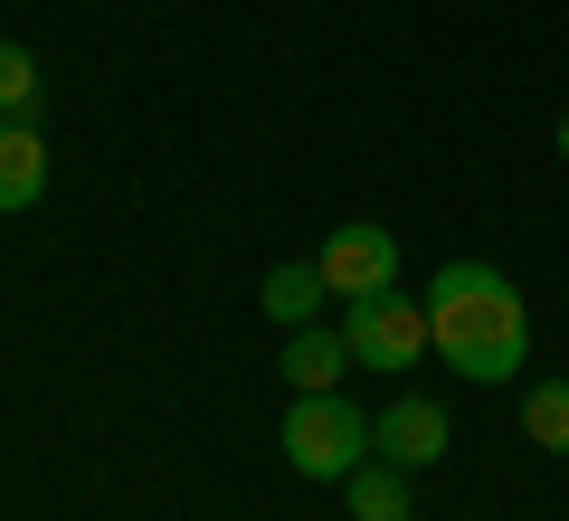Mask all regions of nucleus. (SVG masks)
I'll list each match as a JSON object with an SVG mask.
<instances>
[{
  "label": "nucleus",
  "instance_id": "1",
  "mask_svg": "<svg viewBox=\"0 0 569 521\" xmlns=\"http://www.w3.org/2000/svg\"><path fill=\"white\" fill-rule=\"evenodd\" d=\"M427 332H437V361L475 389L522 380V361H531V313L512 294V275L503 265H475V257H456L447 275L427 284Z\"/></svg>",
  "mask_w": 569,
  "mask_h": 521
},
{
  "label": "nucleus",
  "instance_id": "2",
  "mask_svg": "<svg viewBox=\"0 0 569 521\" xmlns=\"http://www.w3.org/2000/svg\"><path fill=\"white\" fill-rule=\"evenodd\" d=\"M370 455H380L370 445V418L342 389H295V408H284V464L305 483H351Z\"/></svg>",
  "mask_w": 569,
  "mask_h": 521
},
{
  "label": "nucleus",
  "instance_id": "3",
  "mask_svg": "<svg viewBox=\"0 0 569 521\" xmlns=\"http://www.w3.org/2000/svg\"><path fill=\"white\" fill-rule=\"evenodd\" d=\"M342 341H351V361L380 370V380H408V370L437 351V332H427V303H408L399 284H389V294L342 303Z\"/></svg>",
  "mask_w": 569,
  "mask_h": 521
},
{
  "label": "nucleus",
  "instance_id": "4",
  "mask_svg": "<svg viewBox=\"0 0 569 521\" xmlns=\"http://www.w3.org/2000/svg\"><path fill=\"white\" fill-rule=\"evenodd\" d=\"M370 445H380L389 464H408V474H427V464H447L456 418H447V399H427V389H399V399L370 418Z\"/></svg>",
  "mask_w": 569,
  "mask_h": 521
},
{
  "label": "nucleus",
  "instance_id": "5",
  "mask_svg": "<svg viewBox=\"0 0 569 521\" xmlns=\"http://www.w3.org/2000/svg\"><path fill=\"white\" fill-rule=\"evenodd\" d=\"M323 284H332V303H361V294H389L399 284V238L389 228H370V219H351V228H332L323 238Z\"/></svg>",
  "mask_w": 569,
  "mask_h": 521
},
{
  "label": "nucleus",
  "instance_id": "6",
  "mask_svg": "<svg viewBox=\"0 0 569 521\" xmlns=\"http://www.w3.org/2000/svg\"><path fill=\"white\" fill-rule=\"evenodd\" d=\"M257 303H266V322H284V332H305V322H323V303H332V284H323V265H266V284H257Z\"/></svg>",
  "mask_w": 569,
  "mask_h": 521
},
{
  "label": "nucleus",
  "instance_id": "7",
  "mask_svg": "<svg viewBox=\"0 0 569 521\" xmlns=\"http://www.w3.org/2000/svg\"><path fill=\"white\" fill-rule=\"evenodd\" d=\"M39 190H48L39 123H0V219H10V209H39Z\"/></svg>",
  "mask_w": 569,
  "mask_h": 521
},
{
  "label": "nucleus",
  "instance_id": "8",
  "mask_svg": "<svg viewBox=\"0 0 569 521\" xmlns=\"http://www.w3.org/2000/svg\"><path fill=\"white\" fill-rule=\"evenodd\" d=\"M342 370H351L342 322H305V332H284V380H295V389H342Z\"/></svg>",
  "mask_w": 569,
  "mask_h": 521
},
{
  "label": "nucleus",
  "instance_id": "9",
  "mask_svg": "<svg viewBox=\"0 0 569 521\" xmlns=\"http://www.w3.org/2000/svg\"><path fill=\"white\" fill-rule=\"evenodd\" d=\"M408 464H389V455H370L361 474L342 483V502H351V521H408Z\"/></svg>",
  "mask_w": 569,
  "mask_h": 521
},
{
  "label": "nucleus",
  "instance_id": "10",
  "mask_svg": "<svg viewBox=\"0 0 569 521\" xmlns=\"http://www.w3.org/2000/svg\"><path fill=\"white\" fill-rule=\"evenodd\" d=\"M39 96H48L39 58L20 39H0V123H39Z\"/></svg>",
  "mask_w": 569,
  "mask_h": 521
},
{
  "label": "nucleus",
  "instance_id": "11",
  "mask_svg": "<svg viewBox=\"0 0 569 521\" xmlns=\"http://www.w3.org/2000/svg\"><path fill=\"white\" fill-rule=\"evenodd\" d=\"M522 437L541 455H569V380H531L522 389Z\"/></svg>",
  "mask_w": 569,
  "mask_h": 521
},
{
  "label": "nucleus",
  "instance_id": "12",
  "mask_svg": "<svg viewBox=\"0 0 569 521\" xmlns=\"http://www.w3.org/2000/svg\"><path fill=\"white\" fill-rule=\"evenodd\" d=\"M560 161H569V114H560Z\"/></svg>",
  "mask_w": 569,
  "mask_h": 521
}]
</instances>
